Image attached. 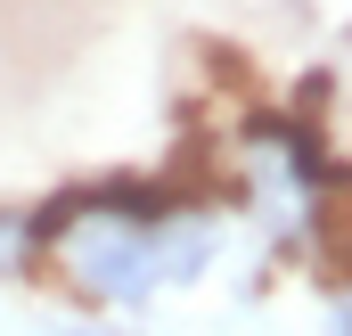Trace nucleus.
I'll return each mask as SVG.
<instances>
[{
	"label": "nucleus",
	"instance_id": "obj_1",
	"mask_svg": "<svg viewBox=\"0 0 352 336\" xmlns=\"http://www.w3.org/2000/svg\"><path fill=\"white\" fill-rule=\"evenodd\" d=\"M328 336H352V295H336V304H328Z\"/></svg>",
	"mask_w": 352,
	"mask_h": 336
},
{
	"label": "nucleus",
	"instance_id": "obj_2",
	"mask_svg": "<svg viewBox=\"0 0 352 336\" xmlns=\"http://www.w3.org/2000/svg\"><path fill=\"white\" fill-rule=\"evenodd\" d=\"M66 336H123V328H66Z\"/></svg>",
	"mask_w": 352,
	"mask_h": 336
}]
</instances>
